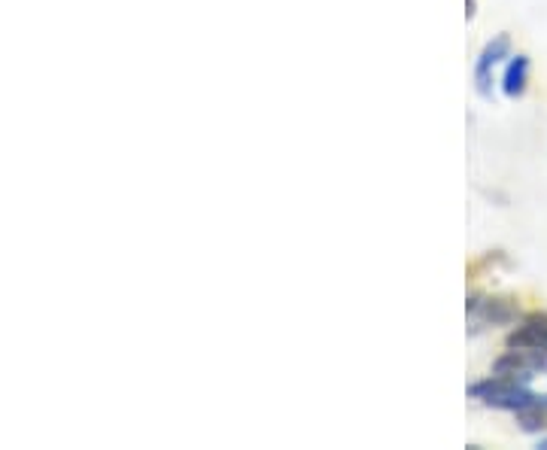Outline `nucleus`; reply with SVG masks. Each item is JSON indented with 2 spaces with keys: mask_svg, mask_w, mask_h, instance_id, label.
Returning <instances> with one entry per match:
<instances>
[{
  "mask_svg": "<svg viewBox=\"0 0 547 450\" xmlns=\"http://www.w3.org/2000/svg\"><path fill=\"white\" fill-rule=\"evenodd\" d=\"M499 378L529 384L541 374H547V350H523V347H508L499 359H493V371Z\"/></svg>",
  "mask_w": 547,
  "mask_h": 450,
  "instance_id": "3",
  "label": "nucleus"
},
{
  "mask_svg": "<svg viewBox=\"0 0 547 450\" xmlns=\"http://www.w3.org/2000/svg\"><path fill=\"white\" fill-rule=\"evenodd\" d=\"M468 399H475L484 408L511 411V414L547 408V393H535L529 390V384L508 381V378H499V374H490V378L468 387Z\"/></svg>",
  "mask_w": 547,
  "mask_h": 450,
  "instance_id": "1",
  "label": "nucleus"
},
{
  "mask_svg": "<svg viewBox=\"0 0 547 450\" xmlns=\"http://www.w3.org/2000/svg\"><path fill=\"white\" fill-rule=\"evenodd\" d=\"M465 317H468V335H481L496 326H511L520 320V305L517 298H493L472 292L465 298Z\"/></svg>",
  "mask_w": 547,
  "mask_h": 450,
  "instance_id": "2",
  "label": "nucleus"
},
{
  "mask_svg": "<svg viewBox=\"0 0 547 450\" xmlns=\"http://www.w3.org/2000/svg\"><path fill=\"white\" fill-rule=\"evenodd\" d=\"M514 52H511V37L508 34H499V37H493L484 49H481V55H478V61H475V89H478V95L481 98H493V89H496V70L511 58Z\"/></svg>",
  "mask_w": 547,
  "mask_h": 450,
  "instance_id": "4",
  "label": "nucleus"
},
{
  "mask_svg": "<svg viewBox=\"0 0 547 450\" xmlns=\"http://www.w3.org/2000/svg\"><path fill=\"white\" fill-rule=\"evenodd\" d=\"M529 67H532L529 55H523V52H517V55H511L505 61V70H502V77H499V89H502V95L508 101H517V98L526 95V89H529Z\"/></svg>",
  "mask_w": 547,
  "mask_h": 450,
  "instance_id": "6",
  "label": "nucleus"
},
{
  "mask_svg": "<svg viewBox=\"0 0 547 450\" xmlns=\"http://www.w3.org/2000/svg\"><path fill=\"white\" fill-rule=\"evenodd\" d=\"M505 347H523V350H547V314L532 311L520 320V326L505 338Z\"/></svg>",
  "mask_w": 547,
  "mask_h": 450,
  "instance_id": "5",
  "label": "nucleus"
},
{
  "mask_svg": "<svg viewBox=\"0 0 547 450\" xmlns=\"http://www.w3.org/2000/svg\"><path fill=\"white\" fill-rule=\"evenodd\" d=\"M514 417H517V426H520L526 435H544V432H547V408L520 411V414H514Z\"/></svg>",
  "mask_w": 547,
  "mask_h": 450,
  "instance_id": "7",
  "label": "nucleus"
},
{
  "mask_svg": "<svg viewBox=\"0 0 547 450\" xmlns=\"http://www.w3.org/2000/svg\"><path fill=\"white\" fill-rule=\"evenodd\" d=\"M475 13H478V0H465V16L475 19Z\"/></svg>",
  "mask_w": 547,
  "mask_h": 450,
  "instance_id": "8",
  "label": "nucleus"
},
{
  "mask_svg": "<svg viewBox=\"0 0 547 450\" xmlns=\"http://www.w3.org/2000/svg\"><path fill=\"white\" fill-rule=\"evenodd\" d=\"M538 450H547V435H538Z\"/></svg>",
  "mask_w": 547,
  "mask_h": 450,
  "instance_id": "9",
  "label": "nucleus"
}]
</instances>
